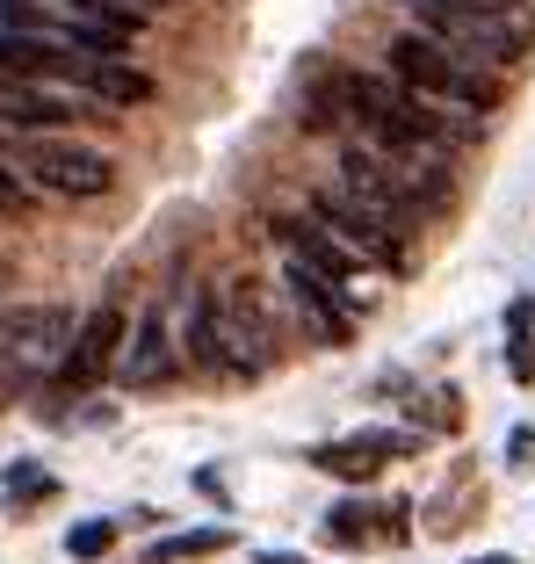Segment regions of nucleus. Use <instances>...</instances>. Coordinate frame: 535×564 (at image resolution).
Here are the masks:
<instances>
[{"instance_id": "nucleus-2", "label": "nucleus", "mask_w": 535, "mask_h": 564, "mask_svg": "<svg viewBox=\"0 0 535 564\" xmlns=\"http://www.w3.org/2000/svg\"><path fill=\"white\" fill-rule=\"evenodd\" d=\"M391 80L413 87L419 101H449V109H492L500 101V87L470 66V58H456L449 44H435V36H419V30H405L391 44Z\"/></svg>"}, {"instance_id": "nucleus-5", "label": "nucleus", "mask_w": 535, "mask_h": 564, "mask_svg": "<svg viewBox=\"0 0 535 564\" xmlns=\"http://www.w3.org/2000/svg\"><path fill=\"white\" fill-rule=\"evenodd\" d=\"M73 348V312L58 304H22V312H0V391L58 369Z\"/></svg>"}, {"instance_id": "nucleus-7", "label": "nucleus", "mask_w": 535, "mask_h": 564, "mask_svg": "<svg viewBox=\"0 0 535 564\" xmlns=\"http://www.w3.org/2000/svg\"><path fill=\"white\" fill-rule=\"evenodd\" d=\"M283 282H290V297H297V312H304L318 348H348L354 340V304L340 297V282H326L312 261H290V253H283Z\"/></svg>"}, {"instance_id": "nucleus-14", "label": "nucleus", "mask_w": 535, "mask_h": 564, "mask_svg": "<svg viewBox=\"0 0 535 564\" xmlns=\"http://www.w3.org/2000/svg\"><path fill=\"white\" fill-rule=\"evenodd\" d=\"M117 543V521H80V529H66V557H101V550Z\"/></svg>"}, {"instance_id": "nucleus-13", "label": "nucleus", "mask_w": 535, "mask_h": 564, "mask_svg": "<svg viewBox=\"0 0 535 564\" xmlns=\"http://www.w3.org/2000/svg\"><path fill=\"white\" fill-rule=\"evenodd\" d=\"M0 30H22V36H66L58 22L36 8V0H0Z\"/></svg>"}, {"instance_id": "nucleus-9", "label": "nucleus", "mask_w": 535, "mask_h": 564, "mask_svg": "<svg viewBox=\"0 0 535 564\" xmlns=\"http://www.w3.org/2000/svg\"><path fill=\"white\" fill-rule=\"evenodd\" d=\"M117 369H123V383H131V391H152V383H167L174 369H182V333H174V312H167V304H152V312L131 326Z\"/></svg>"}, {"instance_id": "nucleus-4", "label": "nucleus", "mask_w": 535, "mask_h": 564, "mask_svg": "<svg viewBox=\"0 0 535 564\" xmlns=\"http://www.w3.org/2000/svg\"><path fill=\"white\" fill-rule=\"evenodd\" d=\"M22 174H30L44 196H66V203H87V196H109L117 188V160L95 145H73L58 131H30L22 138Z\"/></svg>"}, {"instance_id": "nucleus-8", "label": "nucleus", "mask_w": 535, "mask_h": 564, "mask_svg": "<svg viewBox=\"0 0 535 564\" xmlns=\"http://www.w3.org/2000/svg\"><path fill=\"white\" fill-rule=\"evenodd\" d=\"M275 247H283L290 261H312L326 282H340V297H348V304H362V275H369V268L354 261V253L340 247L326 225H304V217H275Z\"/></svg>"}, {"instance_id": "nucleus-17", "label": "nucleus", "mask_w": 535, "mask_h": 564, "mask_svg": "<svg viewBox=\"0 0 535 564\" xmlns=\"http://www.w3.org/2000/svg\"><path fill=\"white\" fill-rule=\"evenodd\" d=\"M44 492H51V478L36 464H15V470H8V499H44Z\"/></svg>"}, {"instance_id": "nucleus-11", "label": "nucleus", "mask_w": 535, "mask_h": 564, "mask_svg": "<svg viewBox=\"0 0 535 564\" xmlns=\"http://www.w3.org/2000/svg\"><path fill=\"white\" fill-rule=\"evenodd\" d=\"M312 464H318V470H334V478H369V470L384 464V456H376V448L354 434V442H326V448H312Z\"/></svg>"}, {"instance_id": "nucleus-18", "label": "nucleus", "mask_w": 535, "mask_h": 564, "mask_svg": "<svg viewBox=\"0 0 535 564\" xmlns=\"http://www.w3.org/2000/svg\"><path fill=\"white\" fill-rule=\"evenodd\" d=\"M470 564H514V557H470Z\"/></svg>"}, {"instance_id": "nucleus-3", "label": "nucleus", "mask_w": 535, "mask_h": 564, "mask_svg": "<svg viewBox=\"0 0 535 564\" xmlns=\"http://www.w3.org/2000/svg\"><path fill=\"white\" fill-rule=\"evenodd\" d=\"M312 210L362 268H384V275H405V268H413V232H398L391 217H376L354 188H318Z\"/></svg>"}, {"instance_id": "nucleus-16", "label": "nucleus", "mask_w": 535, "mask_h": 564, "mask_svg": "<svg viewBox=\"0 0 535 564\" xmlns=\"http://www.w3.org/2000/svg\"><path fill=\"white\" fill-rule=\"evenodd\" d=\"M514 383H535V340H528V312H514V348H506Z\"/></svg>"}, {"instance_id": "nucleus-10", "label": "nucleus", "mask_w": 535, "mask_h": 564, "mask_svg": "<svg viewBox=\"0 0 535 564\" xmlns=\"http://www.w3.org/2000/svg\"><path fill=\"white\" fill-rule=\"evenodd\" d=\"M87 95H101V101H145L152 80L138 66H123V58H95V66H87Z\"/></svg>"}, {"instance_id": "nucleus-12", "label": "nucleus", "mask_w": 535, "mask_h": 564, "mask_svg": "<svg viewBox=\"0 0 535 564\" xmlns=\"http://www.w3.org/2000/svg\"><path fill=\"white\" fill-rule=\"evenodd\" d=\"M232 535L225 529H188V535H167V543H152L145 564H182V557H210V550H225Z\"/></svg>"}, {"instance_id": "nucleus-6", "label": "nucleus", "mask_w": 535, "mask_h": 564, "mask_svg": "<svg viewBox=\"0 0 535 564\" xmlns=\"http://www.w3.org/2000/svg\"><path fill=\"white\" fill-rule=\"evenodd\" d=\"M123 340H131L123 304H95V312L73 326V348H66V362H58V383H66V391H95V383L123 362Z\"/></svg>"}, {"instance_id": "nucleus-1", "label": "nucleus", "mask_w": 535, "mask_h": 564, "mask_svg": "<svg viewBox=\"0 0 535 564\" xmlns=\"http://www.w3.org/2000/svg\"><path fill=\"white\" fill-rule=\"evenodd\" d=\"M405 15L419 22V36L449 44L456 58H485V66H514L528 51V15L506 8V0H398Z\"/></svg>"}, {"instance_id": "nucleus-15", "label": "nucleus", "mask_w": 535, "mask_h": 564, "mask_svg": "<svg viewBox=\"0 0 535 564\" xmlns=\"http://www.w3.org/2000/svg\"><path fill=\"white\" fill-rule=\"evenodd\" d=\"M326 535H334L340 550L369 543V514H362V507H354V499H348V507H334V521H326Z\"/></svg>"}]
</instances>
